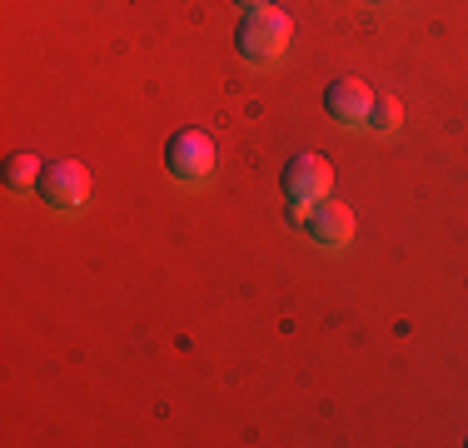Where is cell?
Returning a JSON list of instances; mask_svg holds the SVG:
<instances>
[{
    "label": "cell",
    "mask_w": 468,
    "mask_h": 448,
    "mask_svg": "<svg viewBox=\"0 0 468 448\" xmlns=\"http://www.w3.org/2000/svg\"><path fill=\"white\" fill-rule=\"evenodd\" d=\"M289 36H294V26H289V16L280 5L244 10V20L234 26V50L250 65H274L289 50Z\"/></svg>",
    "instance_id": "cell-1"
},
{
    "label": "cell",
    "mask_w": 468,
    "mask_h": 448,
    "mask_svg": "<svg viewBox=\"0 0 468 448\" xmlns=\"http://www.w3.org/2000/svg\"><path fill=\"white\" fill-rule=\"evenodd\" d=\"M280 185H284V199H289V215L304 224L309 209H314L319 199H329V189H334V165L324 160V155H294V160L284 165Z\"/></svg>",
    "instance_id": "cell-2"
},
{
    "label": "cell",
    "mask_w": 468,
    "mask_h": 448,
    "mask_svg": "<svg viewBox=\"0 0 468 448\" xmlns=\"http://www.w3.org/2000/svg\"><path fill=\"white\" fill-rule=\"evenodd\" d=\"M165 170H170L180 185H199L215 170V140H209L199 125H185L165 140Z\"/></svg>",
    "instance_id": "cell-3"
},
{
    "label": "cell",
    "mask_w": 468,
    "mask_h": 448,
    "mask_svg": "<svg viewBox=\"0 0 468 448\" xmlns=\"http://www.w3.org/2000/svg\"><path fill=\"white\" fill-rule=\"evenodd\" d=\"M36 195L46 199L50 209L70 215V209H80V205H85V195H90V175H85V165H80V160H50L46 170H40Z\"/></svg>",
    "instance_id": "cell-4"
},
{
    "label": "cell",
    "mask_w": 468,
    "mask_h": 448,
    "mask_svg": "<svg viewBox=\"0 0 468 448\" xmlns=\"http://www.w3.org/2000/svg\"><path fill=\"white\" fill-rule=\"evenodd\" d=\"M304 229H309V240H314L319 250H344L359 224H354L349 205H339V199H319V205L304 215Z\"/></svg>",
    "instance_id": "cell-5"
},
{
    "label": "cell",
    "mask_w": 468,
    "mask_h": 448,
    "mask_svg": "<svg viewBox=\"0 0 468 448\" xmlns=\"http://www.w3.org/2000/svg\"><path fill=\"white\" fill-rule=\"evenodd\" d=\"M324 110L334 125H369V110H374V90L364 80H334L324 90Z\"/></svg>",
    "instance_id": "cell-6"
},
{
    "label": "cell",
    "mask_w": 468,
    "mask_h": 448,
    "mask_svg": "<svg viewBox=\"0 0 468 448\" xmlns=\"http://www.w3.org/2000/svg\"><path fill=\"white\" fill-rule=\"evenodd\" d=\"M40 170H46V165H40L30 150H20V155L5 160V185L10 189H30V185H40Z\"/></svg>",
    "instance_id": "cell-7"
},
{
    "label": "cell",
    "mask_w": 468,
    "mask_h": 448,
    "mask_svg": "<svg viewBox=\"0 0 468 448\" xmlns=\"http://www.w3.org/2000/svg\"><path fill=\"white\" fill-rule=\"evenodd\" d=\"M404 125V105L394 95H374V110H369V130L374 134H394Z\"/></svg>",
    "instance_id": "cell-8"
},
{
    "label": "cell",
    "mask_w": 468,
    "mask_h": 448,
    "mask_svg": "<svg viewBox=\"0 0 468 448\" xmlns=\"http://www.w3.org/2000/svg\"><path fill=\"white\" fill-rule=\"evenodd\" d=\"M234 5H239V10H264L270 0H234Z\"/></svg>",
    "instance_id": "cell-9"
}]
</instances>
